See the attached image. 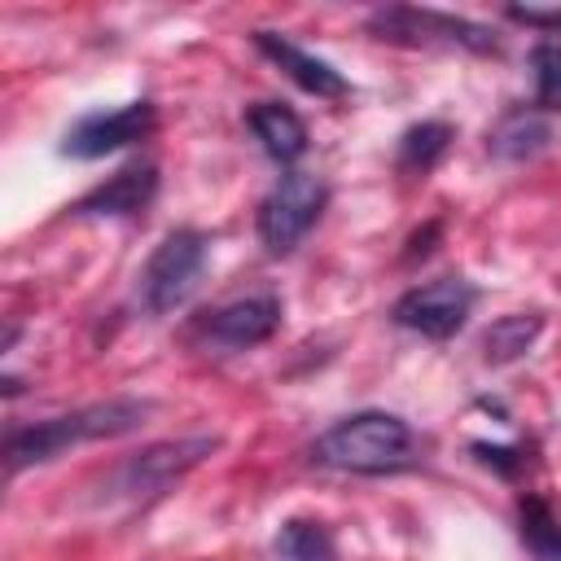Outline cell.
Masks as SVG:
<instances>
[{"mask_svg":"<svg viewBox=\"0 0 561 561\" xmlns=\"http://www.w3.org/2000/svg\"><path fill=\"white\" fill-rule=\"evenodd\" d=\"M149 412H153L149 399H105V403H88L79 412L44 416L31 425H9L4 430V465H9V473H22L31 465H44V460L70 451L75 443L131 434L145 425Z\"/></svg>","mask_w":561,"mask_h":561,"instance_id":"1","label":"cell"},{"mask_svg":"<svg viewBox=\"0 0 561 561\" xmlns=\"http://www.w3.org/2000/svg\"><path fill=\"white\" fill-rule=\"evenodd\" d=\"M311 460L342 473H399L416 460V434L403 416L368 408L329 425L311 443Z\"/></svg>","mask_w":561,"mask_h":561,"instance_id":"2","label":"cell"},{"mask_svg":"<svg viewBox=\"0 0 561 561\" xmlns=\"http://www.w3.org/2000/svg\"><path fill=\"white\" fill-rule=\"evenodd\" d=\"M206 259H210L206 232H197V228L167 232L140 267V285H136L140 307L149 316H171L175 307H184L193 298L202 272H206Z\"/></svg>","mask_w":561,"mask_h":561,"instance_id":"3","label":"cell"},{"mask_svg":"<svg viewBox=\"0 0 561 561\" xmlns=\"http://www.w3.org/2000/svg\"><path fill=\"white\" fill-rule=\"evenodd\" d=\"M324 206H329V184H324L316 171L289 167V171L267 188V197L259 202V215H254L263 250H267L272 259L294 254L298 241L320 224Z\"/></svg>","mask_w":561,"mask_h":561,"instance_id":"4","label":"cell"},{"mask_svg":"<svg viewBox=\"0 0 561 561\" xmlns=\"http://www.w3.org/2000/svg\"><path fill=\"white\" fill-rule=\"evenodd\" d=\"M368 35H377L386 44H456V48L478 53V57L500 53V39H495L491 26H482L473 18L438 13V9H412V4L373 9L368 13Z\"/></svg>","mask_w":561,"mask_h":561,"instance_id":"5","label":"cell"},{"mask_svg":"<svg viewBox=\"0 0 561 561\" xmlns=\"http://www.w3.org/2000/svg\"><path fill=\"white\" fill-rule=\"evenodd\" d=\"M215 447H219V438H215V434H184V438L149 443V447H140L136 456H127V460L110 473L105 495L149 500V495H158L162 486L180 482L188 469H197Z\"/></svg>","mask_w":561,"mask_h":561,"instance_id":"6","label":"cell"},{"mask_svg":"<svg viewBox=\"0 0 561 561\" xmlns=\"http://www.w3.org/2000/svg\"><path fill=\"white\" fill-rule=\"evenodd\" d=\"M473 298H478V289L465 276H438V280H425V285H412L408 294H399L390 307V320L430 342H447L465 329Z\"/></svg>","mask_w":561,"mask_h":561,"instance_id":"7","label":"cell"},{"mask_svg":"<svg viewBox=\"0 0 561 561\" xmlns=\"http://www.w3.org/2000/svg\"><path fill=\"white\" fill-rule=\"evenodd\" d=\"M153 131V101H127L118 110H96V114H83L66 140H61V153L75 158V162H92V158H105V153H118L136 140H145Z\"/></svg>","mask_w":561,"mask_h":561,"instance_id":"8","label":"cell"},{"mask_svg":"<svg viewBox=\"0 0 561 561\" xmlns=\"http://www.w3.org/2000/svg\"><path fill=\"white\" fill-rule=\"evenodd\" d=\"M280 329V298L276 294H245L232 298L197 320V337H206L219 351H250L263 346Z\"/></svg>","mask_w":561,"mask_h":561,"instance_id":"9","label":"cell"},{"mask_svg":"<svg viewBox=\"0 0 561 561\" xmlns=\"http://www.w3.org/2000/svg\"><path fill=\"white\" fill-rule=\"evenodd\" d=\"M254 48L267 57V61H276L302 92H311V96H324V101H337V96H346L351 92V83H346V75L337 70V66H329L324 57H311V53H302L298 44H289V39H280L276 31H254Z\"/></svg>","mask_w":561,"mask_h":561,"instance_id":"10","label":"cell"},{"mask_svg":"<svg viewBox=\"0 0 561 561\" xmlns=\"http://www.w3.org/2000/svg\"><path fill=\"white\" fill-rule=\"evenodd\" d=\"M153 193H158V167L153 162H131V167L114 171L105 184L88 188L70 206V215H83V219L88 215H136L153 202Z\"/></svg>","mask_w":561,"mask_h":561,"instance_id":"11","label":"cell"},{"mask_svg":"<svg viewBox=\"0 0 561 561\" xmlns=\"http://www.w3.org/2000/svg\"><path fill=\"white\" fill-rule=\"evenodd\" d=\"M552 140V127L539 105H513L500 114V123L486 131V149L500 162H530Z\"/></svg>","mask_w":561,"mask_h":561,"instance_id":"12","label":"cell"},{"mask_svg":"<svg viewBox=\"0 0 561 561\" xmlns=\"http://www.w3.org/2000/svg\"><path fill=\"white\" fill-rule=\"evenodd\" d=\"M245 123H250L254 140L263 145V153L276 158L280 167H289V162H298L307 153V123L289 105H280V101H254L245 110Z\"/></svg>","mask_w":561,"mask_h":561,"instance_id":"13","label":"cell"},{"mask_svg":"<svg viewBox=\"0 0 561 561\" xmlns=\"http://www.w3.org/2000/svg\"><path fill=\"white\" fill-rule=\"evenodd\" d=\"M543 333V316L539 311H513V316H500V320H491L486 329H482V337H478V351H482V364H513V359H522L530 346H535V337Z\"/></svg>","mask_w":561,"mask_h":561,"instance_id":"14","label":"cell"},{"mask_svg":"<svg viewBox=\"0 0 561 561\" xmlns=\"http://www.w3.org/2000/svg\"><path fill=\"white\" fill-rule=\"evenodd\" d=\"M451 123H443V118H421V123H412L403 136H399V171H408V175H425V171H434L438 167V158L451 149Z\"/></svg>","mask_w":561,"mask_h":561,"instance_id":"15","label":"cell"},{"mask_svg":"<svg viewBox=\"0 0 561 561\" xmlns=\"http://www.w3.org/2000/svg\"><path fill=\"white\" fill-rule=\"evenodd\" d=\"M272 552H276V561H337V548H333L329 526L324 522H311V517L280 522V530L272 539Z\"/></svg>","mask_w":561,"mask_h":561,"instance_id":"16","label":"cell"},{"mask_svg":"<svg viewBox=\"0 0 561 561\" xmlns=\"http://www.w3.org/2000/svg\"><path fill=\"white\" fill-rule=\"evenodd\" d=\"M517 517H522V539H526V548H530L535 557H543V561H561V526L552 522L548 504L535 500V495H522Z\"/></svg>","mask_w":561,"mask_h":561,"instance_id":"17","label":"cell"},{"mask_svg":"<svg viewBox=\"0 0 561 561\" xmlns=\"http://www.w3.org/2000/svg\"><path fill=\"white\" fill-rule=\"evenodd\" d=\"M530 79H535V105L561 110V44L557 39H539L530 48Z\"/></svg>","mask_w":561,"mask_h":561,"instance_id":"18","label":"cell"},{"mask_svg":"<svg viewBox=\"0 0 561 561\" xmlns=\"http://www.w3.org/2000/svg\"><path fill=\"white\" fill-rule=\"evenodd\" d=\"M469 451L478 456V465L495 469L500 478H517L526 469V447H504V443H469Z\"/></svg>","mask_w":561,"mask_h":561,"instance_id":"19","label":"cell"},{"mask_svg":"<svg viewBox=\"0 0 561 561\" xmlns=\"http://www.w3.org/2000/svg\"><path fill=\"white\" fill-rule=\"evenodd\" d=\"M508 18L522 26H539V31H561V4L557 9H539V4H508Z\"/></svg>","mask_w":561,"mask_h":561,"instance_id":"20","label":"cell"},{"mask_svg":"<svg viewBox=\"0 0 561 561\" xmlns=\"http://www.w3.org/2000/svg\"><path fill=\"white\" fill-rule=\"evenodd\" d=\"M438 232H443V224H438V219H430L421 232H412V237H408V250H403V263H416V259H425V254L434 250L430 241H434Z\"/></svg>","mask_w":561,"mask_h":561,"instance_id":"21","label":"cell"}]
</instances>
